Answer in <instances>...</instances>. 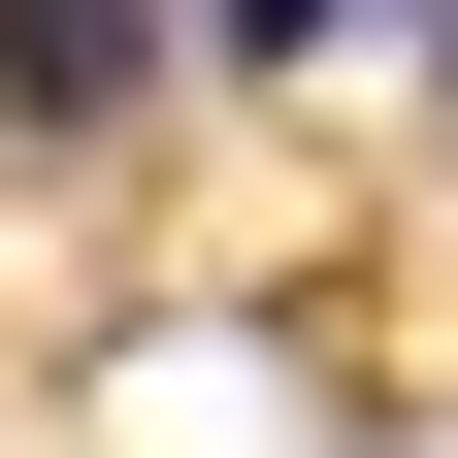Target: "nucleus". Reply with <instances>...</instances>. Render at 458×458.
Listing matches in <instances>:
<instances>
[{"mask_svg":"<svg viewBox=\"0 0 458 458\" xmlns=\"http://www.w3.org/2000/svg\"><path fill=\"white\" fill-rule=\"evenodd\" d=\"M197 66H327V33H458V0H164Z\"/></svg>","mask_w":458,"mask_h":458,"instance_id":"2","label":"nucleus"},{"mask_svg":"<svg viewBox=\"0 0 458 458\" xmlns=\"http://www.w3.org/2000/svg\"><path fill=\"white\" fill-rule=\"evenodd\" d=\"M164 66H197L164 0H0V131H131Z\"/></svg>","mask_w":458,"mask_h":458,"instance_id":"1","label":"nucleus"}]
</instances>
